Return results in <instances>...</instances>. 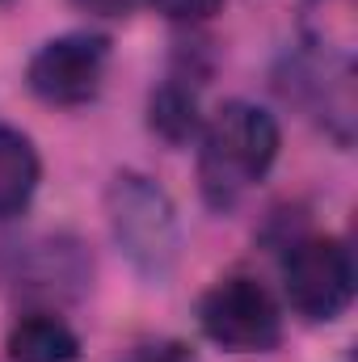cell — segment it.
I'll return each mask as SVG.
<instances>
[{
	"label": "cell",
	"instance_id": "11",
	"mask_svg": "<svg viewBox=\"0 0 358 362\" xmlns=\"http://www.w3.org/2000/svg\"><path fill=\"white\" fill-rule=\"evenodd\" d=\"M85 13H97V17H122V13H131L139 0H76Z\"/></svg>",
	"mask_w": 358,
	"mask_h": 362
},
{
	"label": "cell",
	"instance_id": "7",
	"mask_svg": "<svg viewBox=\"0 0 358 362\" xmlns=\"http://www.w3.org/2000/svg\"><path fill=\"white\" fill-rule=\"evenodd\" d=\"M38 189V152L34 144L0 122V219H13L25 211V202Z\"/></svg>",
	"mask_w": 358,
	"mask_h": 362
},
{
	"label": "cell",
	"instance_id": "9",
	"mask_svg": "<svg viewBox=\"0 0 358 362\" xmlns=\"http://www.w3.org/2000/svg\"><path fill=\"white\" fill-rule=\"evenodd\" d=\"M219 4H224V0H152V8H156V13H165L169 21H185V25L215 17V13H219Z\"/></svg>",
	"mask_w": 358,
	"mask_h": 362
},
{
	"label": "cell",
	"instance_id": "4",
	"mask_svg": "<svg viewBox=\"0 0 358 362\" xmlns=\"http://www.w3.org/2000/svg\"><path fill=\"white\" fill-rule=\"evenodd\" d=\"M287 299L304 320H333L354 299V262L337 236H308L291 249L287 266Z\"/></svg>",
	"mask_w": 358,
	"mask_h": 362
},
{
	"label": "cell",
	"instance_id": "8",
	"mask_svg": "<svg viewBox=\"0 0 358 362\" xmlns=\"http://www.w3.org/2000/svg\"><path fill=\"white\" fill-rule=\"evenodd\" d=\"M148 127L173 148L194 139L198 135V97H194V89L181 85V81H165L148 97Z\"/></svg>",
	"mask_w": 358,
	"mask_h": 362
},
{
	"label": "cell",
	"instance_id": "3",
	"mask_svg": "<svg viewBox=\"0 0 358 362\" xmlns=\"http://www.w3.org/2000/svg\"><path fill=\"white\" fill-rule=\"evenodd\" d=\"M198 325L215 346L232 354H266L282 337V316H278L274 295L258 278H245V274L219 278L202 295Z\"/></svg>",
	"mask_w": 358,
	"mask_h": 362
},
{
	"label": "cell",
	"instance_id": "6",
	"mask_svg": "<svg viewBox=\"0 0 358 362\" xmlns=\"http://www.w3.org/2000/svg\"><path fill=\"white\" fill-rule=\"evenodd\" d=\"M8 358L13 362H81V341L59 316L30 312L8 333Z\"/></svg>",
	"mask_w": 358,
	"mask_h": 362
},
{
	"label": "cell",
	"instance_id": "5",
	"mask_svg": "<svg viewBox=\"0 0 358 362\" xmlns=\"http://www.w3.org/2000/svg\"><path fill=\"white\" fill-rule=\"evenodd\" d=\"M105 59H110V42L101 34H64L51 38L30 59L25 81L51 105H85L101 89Z\"/></svg>",
	"mask_w": 358,
	"mask_h": 362
},
{
	"label": "cell",
	"instance_id": "10",
	"mask_svg": "<svg viewBox=\"0 0 358 362\" xmlns=\"http://www.w3.org/2000/svg\"><path fill=\"white\" fill-rule=\"evenodd\" d=\"M122 362H194V354L181 341H152V346H135Z\"/></svg>",
	"mask_w": 358,
	"mask_h": 362
},
{
	"label": "cell",
	"instance_id": "1",
	"mask_svg": "<svg viewBox=\"0 0 358 362\" xmlns=\"http://www.w3.org/2000/svg\"><path fill=\"white\" fill-rule=\"evenodd\" d=\"M274 156H278V122L262 105L249 101L219 105L202 131V152H198L202 198L215 211L236 206L241 194L270 173Z\"/></svg>",
	"mask_w": 358,
	"mask_h": 362
},
{
	"label": "cell",
	"instance_id": "2",
	"mask_svg": "<svg viewBox=\"0 0 358 362\" xmlns=\"http://www.w3.org/2000/svg\"><path fill=\"white\" fill-rule=\"evenodd\" d=\"M105 219H110L118 249L144 278H165L173 270L181 232L173 202L156 181L139 173H118L105 189Z\"/></svg>",
	"mask_w": 358,
	"mask_h": 362
}]
</instances>
